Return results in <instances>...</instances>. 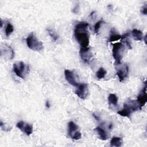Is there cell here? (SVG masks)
<instances>
[{
	"instance_id": "obj_13",
	"label": "cell",
	"mask_w": 147,
	"mask_h": 147,
	"mask_svg": "<svg viewBox=\"0 0 147 147\" xmlns=\"http://www.w3.org/2000/svg\"><path fill=\"white\" fill-rule=\"evenodd\" d=\"M78 129V126L77 125L72 122L70 121L68 124V134L69 137H72V136L77 131Z\"/></svg>"
},
{
	"instance_id": "obj_1",
	"label": "cell",
	"mask_w": 147,
	"mask_h": 147,
	"mask_svg": "<svg viewBox=\"0 0 147 147\" xmlns=\"http://www.w3.org/2000/svg\"><path fill=\"white\" fill-rule=\"evenodd\" d=\"M88 25L86 22H80L75 26L74 36L82 48H87L89 45L90 36L87 30Z\"/></svg>"
},
{
	"instance_id": "obj_8",
	"label": "cell",
	"mask_w": 147,
	"mask_h": 147,
	"mask_svg": "<svg viewBox=\"0 0 147 147\" xmlns=\"http://www.w3.org/2000/svg\"><path fill=\"white\" fill-rule=\"evenodd\" d=\"M75 94L80 99H86L88 94V84L86 83L79 84L75 90Z\"/></svg>"
},
{
	"instance_id": "obj_26",
	"label": "cell",
	"mask_w": 147,
	"mask_h": 147,
	"mask_svg": "<svg viewBox=\"0 0 147 147\" xmlns=\"http://www.w3.org/2000/svg\"><path fill=\"white\" fill-rule=\"evenodd\" d=\"M45 106L47 107V108H49L51 107V104L49 102V100H47L46 102H45Z\"/></svg>"
},
{
	"instance_id": "obj_5",
	"label": "cell",
	"mask_w": 147,
	"mask_h": 147,
	"mask_svg": "<svg viewBox=\"0 0 147 147\" xmlns=\"http://www.w3.org/2000/svg\"><path fill=\"white\" fill-rule=\"evenodd\" d=\"M29 66L26 65L23 61L17 62L13 65V71L18 77L21 79L25 78L29 72Z\"/></svg>"
},
{
	"instance_id": "obj_18",
	"label": "cell",
	"mask_w": 147,
	"mask_h": 147,
	"mask_svg": "<svg viewBox=\"0 0 147 147\" xmlns=\"http://www.w3.org/2000/svg\"><path fill=\"white\" fill-rule=\"evenodd\" d=\"M47 30L48 32V33H49V36L52 37V38L53 40L54 41H56L58 40L59 39V36L57 35V34L56 33V32H55L51 28H48L47 29Z\"/></svg>"
},
{
	"instance_id": "obj_27",
	"label": "cell",
	"mask_w": 147,
	"mask_h": 147,
	"mask_svg": "<svg viewBox=\"0 0 147 147\" xmlns=\"http://www.w3.org/2000/svg\"><path fill=\"white\" fill-rule=\"evenodd\" d=\"M93 116L95 117V118L96 120H98V121L99 120V118L97 115H95L94 114H93Z\"/></svg>"
},
{
	"instance_id": "obj_6",
	"label": "cell",
	"mask_w": 147,
	"mask_h": 147,
	"mask_svg": "<svg viewBox=\"0 0 147 147\" xmlns=\"http://www.w3.org/2000/svg\"><path fill=\"white\" fill-rule=\"evenodd\" d=\"M0 54L2 57L5 60H12L14 57V52L12 47L6 44H1L0 47Z\"/></svg>"
},
{
	"instance_id": "obj_11",
	"label": "cell",
	"mask_w": 147,
	"mask_h": 147,
	"mask_svg": "<svg viewBox=\"0 0 147 147\" xmlns=\"http://www.w3.org/2000/svg\"><path fill=\"white\" fill-rule=\"evenodd\" d=\"M129 74V67L125 64L117 70V75L118 76L120 82H122L127 76Z\"/></svg>"
},
{
	"instance_id": "obj_16",
	"label": "cell",
	"mask_w": 147,
	"mask_h": 147,
	"mask_svg": "<svg viewBox=\"0 0 147 147\" xmlns=\"http://www.w3.org/2000/svg\"><path fill=\"white\" fill-rule=\"evenodd\" d=\"M122 144V140L119 137H113L110 141V145L111 146L119 147Z\"/></svg>"
},
{
	"instance_id": "obj_17",
	"label": "cell",
	"mask_w": 147,
	"mask_h": 147,
	"mask_svg": "<svg viewBox=\"0 0 147 147\" xmlns=\"http://www.w3.org/2000/svg\"><path fill=\"white\" fill-rule=\"evenodd\" d=\"M108 101L110 105L116 106L118 104V97L114 94H110L108 96Z\"/></svg>"
},
{
	"instance_id": "obj_14",
	"label": "cell",
	"mask_w": 147,
	"mask_h": 147,
	"mask_svg": "<svg viewBox=\"0 0 147 147\" xmlns=\"http://www.w3.org/2000/svg\"><path fill=\"white\" fill-rule=\"evenodd\" d=\"M95 130L98 133L100 140H106L108 138V136L106 131L102 127L98 126L95 129Z\"/></svg>"
},
{
	"instance_id": "obj_2",
	"label": "cell",
	"mask_w": 147,
	"mask_h": 147,
	"mask_svg": "<svg viewBox=\"0 0 147 147\" xmlns=\"http://www.w3.org/2000/svg\"><path fill=\"white\" fill-rule=\"evenodd\" d=\"M138 109H140V106L137 102L136 100H130L123 104V109L118 111L117 113L122 117H130L131 113L137 111Z\"/></svg>"
},
{
	"instance_id": "obj_15",
	"label": "cell",
	"mask_w": 147,
	"mask_h": 147,
	"mask_svg": "<svg viewBox=\"0 0 147 147\" xmlns=\"http://www.w3.org/2000/svg\"><path fill=\"white\" fill-rule=\"evenodd\" d=\"M132 36L136 41H142L143 39V34L142 32L138 29H134L131 31Z\"/></svg>"
},
{
	"instance_id": "obj_21",
	"label": "cell",
	"mask_w": 147,
	"mask_h": 147,
	"mask_svg": "<svg viewBox=\"0 0 147 147\" xmlns=\"http://www.w3.org/2000/svg\"><path fill=\"white\" fill-rule=\"evenodd\" d=\"M122 38V36L119 34H117L115 33H112L110 34L108 41L109 42H113V41H116L118 40H119Z\"/></svg>"
},
{
	"instance_id": "obj_24",
	"label": "cell",
	"mask_w": 147,
	"mask_h": 147,
	"mask_svg": "<svg viewBox=\"0 0 147 147\" xmlns=\"http://www.w3.org/2000/svg\"><path fill=\"white\" fill-rule=\"evenodd\" d=\"M141 12L142 14H143L144 15H146L147 14V7H146V5L142 7V9L141 10Z\"/></svg>"
},
{
	"instance_id": "obj_7",
	"label": "cell",
	"mask_w": 147,
	"mask_h": 147,
	"mask_svg": "<svg viewBox=\"0 0 147 147\" xmlns=\"http://www.w3.org/2000/svg\"><path fill=\"white\" fill-rule=\"evenodd\" d=\"M140 106V109L141 110L142 107L145 106L147 101V94H146V83L145 82V86L142 90L140 92L137 97V100Z\"/></svg>"
},
{
	"instance_id": "obj_3",
	"label": "cell",
	"mask_w": 147,
	"mask_h": 147,
	"mask_svg": "<svg viewBox=\"0 0 147 147\" xmlns=\"http://www.w3.org/2000/svg\"><path fill=\"white\" fill-rule=\"evenodd\" d=\"M28 47L34 51H40L43 49L42 42L40 41L32 32L26 38Z\"/></svg>"
},
{
	"instance_id": "obj_20",
	"label": "cell",
	"mask_w": 147,
	"mask_h": 147,
	"mask_svg": "<svg viewBox=\"0 0 147 147\" xmlns=\"http://www.w3.org/2000/svg\"><path fill=\"white\" fill-rule=\"evenodd\" d=\"M14 30V28L13 26V25L8 22L6 25V28H5V34L7 37H9L11 34V33L13 32Z\"/></svg>"
},
{
	"instance_id": "obj_25",
	"label": "cell",
	"mask_w": 147,
	"mask_h": 147,
	"mask_svg": "<svg viewBox=\"0 0 147 147\" xmlns=\"http://www.w3.org/2000/svg\"><path fill=\"white\" fill-rule=\"evenodd\" d=\"M78 10H79V5H77L73 9L72 11H73L74 13H77L78 12Z\"/></svg>"
},
{
	"instance_id": "obj_12",
	"label": "cell",
	"mask_w": 147,
	"mask_h": 147,
	"mask_svg": "<svg viewBox=\"0 0 147 147\" xmlns=\"http://www.w3.org/2000/svg\"><path fill=\"white\" fill-rule=\"evenodd\" d=\"M64 75H65V79L70 84L74 86H76V87L79 85V83L76 80L74 74L72 71L68 69H65L64 71Z\"/></svg>"
},
{
	"instance_id": "obj_28",
	"label": "cell",
	"mask_w": 147,
	"mask_h": 147,
	"mask_svg": "<svg viewBox=\"0 0 147 147\" xmlns=\"http://www.w3.org/2000/svg\"><path fill=\"white\" fill-rule=\"evenodd\" d=\"M2 25H3V22H2V20H1V28L2 27Z\"/></svg>"
},
{
	"instance_id": "obj_19",
	"label": "cell",
	"mask_w": 147,
	"mask_h": 147,
	"mask_svg": "<svg viewBox=\"0 0 147 147\" xmlns=\"http://www.w3.org/2000/svg\"><path fill=\"white\" fill-rule=\"evenodd\" d=\"M106 74V71L103 68L100 67L99 68V69L96 72V76L98 79H100L105 78Z\"/></svg>"
},
{
	"instance_id": "obj_22",
	"label": "cell",
	"mask_w": 147,
	"mask_h": 147,
	"mask_svg": "<svg viewBox=\"0 0 147 147\" xmlns=\"http://www.w3.org/2000/svg\"><path fill=\"white\" fill-rule=\"evenodd\" d=\"M103 23V21L102 20H100L99 21H98L94 25V32L95 33H97L99 30V29L100 28V26L102 25V24Z\"/></svg>"
},
{
	"instance_id": "obj_10",
	"label": "cell",
	"mask_w": 147,
	"mask_h": 147,
	"mask_svg": "<svg viewBox=\"0 0 147 147\" xmlns=\"http://www.w3.org/2000/svg\"><path fill=\"white\" fill-rule=\"evenodd\" d=\"M16 126L21 131H24L27 136L33 133V126L29 123H25L24 121H20L16 124Z\"/></svg>"
},
{
	"instance_id": "obj_9",
	"label": "cell",
	"mask_w": 147,
	"mask_h": 147,
	"mask_svg": "<svg viewBox=\"0 0 147 147\" xmlns=\"http://www.w3.org/2000/svg\"><path fill=\"white\" fill-rule=\"evenodd\" d=\"M79 55L82 60L86 63H89L92 57V53L89 47L82 48L80 47Z\"/></svg>"
},
{
	"instance_id": "obj_23",
	"label": "cell",
	"mask_w": 147,
	"mask_h": 147,
	"mask_svg": "<svg viewBox=\"0 0 147 147\" xmlns=\"http://www.w3.org/2000/svg\"><path fill=\"white\" fill-rule=\"evenodd\" d=\"M82 137V134L79 131H76L71 137V138L75 140H78L79 139H80Z\"/></svg>"
},
{
	"instance_id": "obj_4",
	"label": "cell",
	"mask_w": 147,
	"mask_h": 147,
	"mask_svg": "<svg viewBox=\"0 0 147 147\" xmlns=\"http://www.w3.org/2000/svg\"><path fill=\"white\" fill-rule=\"evenodd\" d=\"M125 47L122 42H115L113 45V56L115 60L116 65H119L124 55Z\"/></svg>"
}]
</instances>
